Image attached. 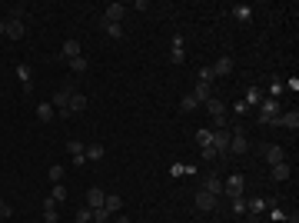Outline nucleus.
Wrapping results in <instances>:
<instances>
[{
    "mask_svg": "<svg viewBox=\"0 0 299 223\" xmlns=\"http://www.w3.org/2000/svg\"><path fill=\"white\" fill-rule=\"evenodd\" d=\"M230 134H233V130H226V127L213 130V140H210V147L216 150V157H219V160H230Z\"/></svg>",
    "mask_w": 299,
    "mask_h": 223,
    "instance_id": "nucleus-1",
    "label": "nucleus"
},
{
    "mask_svg": "<svg viewBox=\"0 0 299 223\" xmlns=\"http://www.w3.org/2000/svg\"><path fill=\"white\" fill-rule=\"evenodd\" d=\"M203 107H206V114H210V117H213V123H216V127H213V130H219V127H226V103H223V100H219V97H210V100H206V103H203Z\"/></svg>",
    "mask_w": 299,
    "mask_h": 223,
    "instance_id": "nucleus-2",
    "label": "nucleus"
},
{
    "mask_svg": "<svg viewBox=\"0 0 299 223\" xmlns=\"http://www.w3.org/2000/svg\"><path fill=\"white\" fill-rule=\"evenodd\" d=\"M70 94H73V87L53 90V100H50V107L57 110V117H70Z\"/></svg>",
    "mask_w": 299,
    "mask_h": 223,
    "instance_id": "nucleus-3",
    "label": "nucleus"
},
{
    "mask_svg": "<svg viewBox=\"0 0 299 223\" xmlns=\"http://www.w3.org/2000/svg\"><path fill=\"white\" fill-rule=\"evenodd\" d=\"M256 110H259V123H273L276 117L283 114L279 100H273V97H263V103H259V107H256Z\"/></svg>",
    "mask_w": 299,
    "mask_h": 223,
    "instance_id": "nucleus-4",
    "label": "nucleus"
},
{
    "mask_svg": "<svg viewBox=\"0 0 299 223\" xmlns=\"http://www.w3.org/2000/svg\"><path fill=\"white\" fill-rule=\"evenodd\" d=\"M243 190H246V177L243 173H233V177H226L223 180V197H243Z\"/></svg>",
    "mask_w": 299,
    "mask_h": 223,
    "instance_id": "nucleus-5",
    "label": "nucleus"
},
{
    "mask_svg": "<svg viewBox=\"0 0 299 223\" xmlns=\"http://www.w3.org/2000/svg\"><path fill=\"white\" fill-rule=\"evenodd\" d=\"M259 153H263V160H266L269 166H276V163H283V160H286V147H279V143H263L259 147Z\"/></svg>",
    "mask_w": 299,
    "mask_h": 223,
    "instance_id": "nucleus-6",
    "label": "nucleus"
},
{
    "mask_svg": "<svg viewBox=\"0 0 299 223\" xmlns=\"http://www.w3.org/2000/svg\"><path fill=\"white\" fill-rule=\"evenodd\" d=\"M246 150H249V140H246L243 127H236L230 134V157H239V153H246Z\"/></svg>",
    "mask_w": 299,
    "mask_h": 223,
    "instance_id": "nucleus-7",
    "label": "nucleus"
},
{
    "mask_svg": "<svg viewBox=\"0 0 299 223\" xmlns=\"http://www.w3.org/2000/svg\"><path fill=\"white\" fill-rule=\"evenodd\" d=\"M126 10H130L126 4H106V10H103V24H123Z\"/></svg>",
    "mask_w": 299,
    "mask_h": 223,
    "instance_id": "nucleus-8",
    "label": "nucleus"
},
{
    "mask_svg": "<svg viewBox=\"0 0 299 223\" xmlns=\"http://www.w3.org/2000/svg\"><path fill=\"white\" fill-rule=\"evenodd\" d=\"M193 203H196V210H199V213H210V210H216L219 197H213V193H206V190H196Z\"/></svg>",
    "mask_w": 299,
    "mask_h": 223,
    "instance_id": "nucleus-9",
    "label": "nucleus"
},
{
    "mask_svg": "<svg viewBox=\"0 0 299 223\" xmlns=\"http://www.w3.org/2000/svg\"><path fill=\"white\" fill-rule=\"evenodd\" d=\"M67 153H70V160H73V166H83V163H87V143L70 140L67 143Z\"/></svg>",
    "mask_w": 299,
    "mask_h": 223,
    "instance_id": "nucleus-10",
    "label": "nucleus"
},
{
    "mask_svg": "<svg viewBox=\"0 0 299 223\" xmlns=\"http://www.w3.org/2000/svg\"><path fill=\"white\" fill-rule=\"evenodd\" d=\"M27 33V24L24 20H17V17H7V27H4V37H10V40H20Z\"/></svg>",
    "mask_w": 299,
    "mask_h": 223,
    "instance_id": "nucleus-11",
    "label": "nucleus"
},
{
    "mask_svg": "<svg viewBox=\"0 0 299 223\" xmlns=\"http://www.w3.org/2000/svg\"><path fill=\"white\" fill-rule=\"evenodd\" d=\"M183 60H186V47H183V37L176 33L170 40V64H183Z\"/></svg>",
    "mask_w": 299,
    "mask_h": 223,
    "instance_id": "nucleus-12",
    "label": "nucleus"
},
{
    "mask_svg": "<svg viewBox=\"0 0 299 223\" xmlns=\"http://www.w3.org/2000/svg\"><path fill=\"white\" fill-rule=\"evenodd\" d=\"M269 127H286V130H293V134H296V130H299V114H296V110H289V114H279L273 123H269Z\"/></svg>",
    "mask_w": 299,
    "mask_h": 223,
    "instance_id": "nucleus-13",
    "label": "nucleus"
},
{
    "mask_svg": "<svg viewBox=\"0 0 299 223\" xmlns=\"http://www.w3.org/2000/svg\"><path fill=\"white\" fill-rule=\"evenodd\" d=\"M77 57H83V53H80V44H77L73 37L63 40V47H60V60H67V64H70V60H77Z\"/></svg>",
    "mask_w": 299,
    "mask_h": 223,
    "instance_id": "nucleus-14",
    "label": "nucleus"
},
{
    "mask_svg": "<svg viewBox=\"0 0 299 223\" xmlns=\"http://www.w3.org/2000/svg\"><path fill=\"white\" fill-rule=\"evenodd\" d=\"M210 70H213V77H230L233 73V57H230V53H223V57H219Z\"/></svg>",
    "mask_w": 299,
    "mask_h": 223,
    "instance_id": "nucleus-15",
    "label": "nucleus"
},
{
    "mask_svg": "<svg viewBox=\"0 0 299 223\" xmlns=\"http://www.w3.org/2000/svg\"><path fill=\"white\" fill-rule=\"evenodd\" d=\"M199 190L213 193V197H223V180H219L216 173H210V177H203V187H199Z\"/></svg>",
    "mask_w": 299,
    "mask_h": 223,
    "instance_id": "nucleus-16",
    "label": "nucleus"
},
{
    "mask_svg": "<svg viewBox=\"0 0 299 223\" xmlns=\"http://www.w3.org/2000/svg\"><path fill=\"white\" fill-rule=\"evenodd\" d=\"M87 107H90V100H87L83 94H77V90H73V94H70V117H73V114H83Z\"/></svg>",
    "mask_w": 299,
    "mask_h": 223,
    "instance_id": "nucleus-17",
    "label": "nucleus"
},
{
    "mask_svg": "<svg viewBox=\"0 0 299 223\" xmlns=\"http://www.w3.org/2000/svg\"><path fill=\"white\" fill-rule=\"evenodd\" d=\"M243 103H246L249 110H253V107H259V103H263V90H259V87H246V97H243Z\"/></svg>",
    "mask_w": 299,
    "mask_h": 223,
    "instance_id": "nucleus-18",
    "label": "nucleus"
},
{
    "mask_svg": "<svg viewBox=\"0 0 299 223\" xmlns=\"http://www.w3.org/2000/svg\"><path fill=\"white\" fill-rule=\"evenodd\" d=\"M103 197H106V193L100 190V187H90V190H87V207H90V210L103 207Z\"/></svg>",
    "mask_w": 299,
    "mask_h": 223,
    "instance_id": "nucleus-19",
    "label": "nucleus"
},
{
    "mask_svg": "<svg viewBox=\"0 0 299 223\" xmlns=\"http://www.w3.org/2000/svg\"><path fill=\"white\" fill-rule=\"evenodd\" d=\"M193 97L199 103H206L213 97V83H203V80H196V87H193Z\"/></svg>",
    "mask_w": 299,
    "mask_h": 223,
    "instance_id": "nucleus-20",
    "label": "nucleus"
},
{
    "mask_svg": "<svg viewBox=\"0 0 299 223\" xmlns=\"http://www.w3.org/2000/svg\"><path fill=\"white\" fill-rule=\"evenodd\" d=\"M103 210L113 217V213H120V210H123V200H120L117 193H110V197H103Z\"/></svg>",
    "mask_w": 299,
    "mask_h": 223,
    "instance_id": "nucleus-21",
    "label": "nucleus"
},
{
    "mask_svg": "<svg viewBox=\"0 0 299 223\" xmlns=\"http://www.w3.org/2000/svg\"><path fill=\"white\" fill-rule=\"evenodd\" d=\"M233 17H236L239 24H249V20H253V7H249V4H236V7H233Z\"/></svg>",
    "mask_w": 299,
    "mask_h": 223,
    "instance_id": "nucleus-22",
    "label": "nucleus"
},
{
    "mask_svg": "<svg viewBox=\"0 0 299 223\" xmlns=\"http://www.w3.org/2000/svg\"><path fill=\"white\" fill-rule=\"evenodd\" d=\"M273 170V180H289V173H293V166H289V160H283V163L269 166Z\"/></svg>",
    "mask_w": 299,
    "mask_h": 223,
    "instance_id": "nucleus-23",
    "label": "nucleus"
},
{
    "mask_svg": "<svg viewBox=\"0 0 299 223\" xmlns=\"http://www.w3.org/2000/svg\"><path fill=\"white\" fill-rule=\"evenodd\" d=\"M44 220L47 223H60V213H57V203H53V200H44Z\"/></svg>",
    "mask_w": 299,
    "mask_h": 223,
    "instance_id": "nucleus-24",
    "label": "nucleus"
},
{
    "mask_svg": "<svg viewBox=\"0 0 299 223\" xmlns=\"http://www.w3.org/2000/svg\"><path fill=\"white\" fill-rule=\"evenodd\" d=\"M53 114H57V110L50 107L47 100H44V103H37V120H40V123H50V120H53Z\"/></svg>",
    "mask_w": 299,
    "mask_h": 223,
    "instance_id": "nucleus-25",
    "label": "nucleus"
},
{
    "mask_svg": "<svg viewBox=\"0 0 299 223\" xmlns=\"http://www.w3.org/2000/svg\"><path fill=\"white\" fill-rule=\"evenodd\" d=\"M97 160H103V143H90L87 147V163H97Z\"/></svg>",
    "mask_w": 299,
    "mask_h": 223,
    "instance_id": "nucleus-26",
    "label": "nucleus"
},
{
    "mask_svg": "<svg viewBox=\"0 0 299 223\" xmlns=\"http://www.w3.org/2000/svg\"><path fill=\"white\" fill-rule=\"evenodd\" d=\"M103 30H106V37L123 40V24H103Z\"/></svg>",
    "mask_w": 299,
    "mask_h": 223,
    "instance_id": "nucleus-27",
    "label": "nucleus"
},
{
    "mask_svg": "<svg viewBox=\"0 0 299 223\" xmlns=\"http://www.w3.org/2000/svg\"><path fill=\"white\" fill-rule=\"evenodd\" d=\"M210 140H213V130L210 127H199L196 130V143H199V147H210Z\"/></svg>",
    "mask_w": 299,
    "mask_h": 223,
    "instance_id": "nucleus-28",
    "label": "nucleus"
},
{
    "mask_svg": "<svg viewBox=\"0 0 299 223\" xmlns=\"http://www.w3.org/2000/svg\"><path fill=\"white\" fill-rule=\"evenodd\" d=\"M50 200H53V203H63V200H67V187H63V183H53V193H50Z\"/></svg>",
    "mask_w": 299,
    "mask_h": 223,
    "instance_id": "nucleus-29",
    "label": "nucleus"
},
{
    "mask_svg": "<svg viewBox=\"0 0 299 223\" xmlns=\"http://www.w3.org/2000/svg\"><path fill=\"white\" fill-rule=\"evenodd\" d=\"M180 107H183V110H196V107H203V103H199L193 94H186V97H183V100H180Z\"/></svg>",
    "mask_w": 299,
    "mask_h": 223,
    "instance_id": "nucleus-30",
    "label": "nucleus"
},
{
    "mask_svg": "<svg viewBox=\"0 0 299 223\" xmlns=\"http://www.w3.org/2000/svg\"><path fill=\"white\" fill-rule=\"evenodd\" d=\"M279 94H286V87H283V80H273V83H269V97L279 100Z\"/></svg>",
    "mask_w": 299,
    "mask_h": 223,
    "instance_id": "nucleus-31",
    "label": "nucleus"
},
{
    "mask_svg": "<svg viewBox=\"0 0 299 223\" xmlns=\"http://www.w3.org/2000/svg\"><path fill=\"white\" fill-rule=\"evenodd\" d=\"M94 220V210H90V207H80V210H77V223H90Z\"/></svg>",
    "mask_w": 299,
    "mask_h": 223,
    "instance_id": "nucleus-32",
    "label": "nucleus"
},
{
    "mask_svg": "<svg viewBox=\"0 0 299 223\" xmlns=\"http://www.w3.org/2000/svg\"><path fill=\"white\" fill-rule=\"evenodd\" d=\"M50 183H63V166H50Z\"/></svg>",
    "mask_w": 299,
    "mask_h": 223,
    "instance_id": "nucleus-33",
    "label": "nucleus"
},
{
    "mask_svg": "<svg viewBox=\"0 0 299 223\" xmlns=\"http://www.w3.org/2000/svg\"><path fill=\"white\" fill-rule=\"evenodd\" d=\"M230 207H233V213H246V200H243V197H233Z\"/></svg>",
    "mask_w": 299,
    "mask_h": 223,
    "instance_id": "nucleus-34",
    "label": "nucleus"
},
{
    "mask_svg": "<svg viewBox=\"0 0 299 223\" xmlns=\"http://www.w3.org/2000/svg\"><path fill=\"white\" fill-rule=\"evenodd\" d=\"M70 70H73V73H83V70H87V60H83V57L70 60Z\"/></svg>",
    "mask_w": 299,
    "mask_h": 223,
    "instance_id": "nucleus-35",
    "label": "nucleus"
},
{
    "mask_svg": "<svg viewBox=\"0 0 299 223\" xmlns=\"http://www.w3.org/2000/svg\"><path fill=\"white\" fill-rule=\"evenodd\" d=\"M94 223H110V213H106L103 207H97V210H94Z\"/></svg>",
    "mask_w": 299,
    "mask_h": 223,
    "instance_id": "nucleus-36",
    "label": "nucleus"
},
{
    "mask_svg": "<svg viewBox=\"0 0 299 223\" xmlns=\"http://www.w3.org/2000/svg\"><path fill=\"white\" fill-rule=\"evenodd\" d=\"M0 217H4V220H7V217H13V207H10V203H7V200H4V197H0Z\"/></svg>",
    "mask_w": 299,
    "mask_h": 223,
    "instance_id": "nucleus-37",
    "label": "nucleus"
},
{
    "mask_svg": "<svg viewBox=\"0 0 299 223\" xmlns=\"http://www.w3.org/2000/svg\"><path fill=\"white\" fill-rule=\"evenodd\" d=\"M199 157L210 163V160H216V150H213V147H199Z\"/></svg>",
    "mask_w": 299,
    "mask_h": 223,
    "instance_id": "nucleus-38",
    "label": "nucleus"
},
{
    "mask_svg": "<svg viewBox=\"0 0 299 223\" xmlns=\"http://www.w3.org/2000/svg\"><path fill=\"white\" fill-rule=\"evenodd\" d=\"M170 173H173V177H183V173H190V166H183V163H173V166H170Z\"/></svg>",
    "mask_w": 299,
    "mask_h": 223,
    "instance_id": "nucleus-39",
    "label": "nucleus"
},
{
    "mask_svg": "<svg viewBox=\"0 0 299 223\" xmlns=\"http://www.w3.org/2000/svg\"><path fill=\"white\" fill-rule=\"evenodd\" d=\"M199 80H203V83H213L216 77H213V70H210V67H203V70H199Z\"/></svg>",
    "mask_w": 299,
    "mask_h": 223,
    "instance_id": "nucleus-40",
    "label": "nucleus"
},
{
    "mask_svg": "<svg viewBox=\"0 0 299 223\" xmlns=\"http://www.w3.org/2000/svg\"><path fill=\"white\" fill-rule=\"evenodd\" d=\"M233 110H236V117H246V114H249V107H246L243 100H236V107H233Z\"/></svg>",
    "mask_w": 299,
    "mask_h": 223,
    "instance_id": "nucleus-41",
    "label": "nucleus"
},
{
    "mask_svg": "<svg viewBox=\"0 0 299 223\" xmlns=\"http://www.w3.org/2000/svg\"><path fill=\"white\" fill-rule=\"evenodd\" d=\"M269 217H273V223H276V220H286V213H283L279 207H273V210H269Z\"/></svg>",
    "mask_w": 299,
    "mask_h": 223,
    "instance_id": "nucleus-42",
    "label": "nucleus"
},
{
    "mask_svg": "<svg viewBox=\"0 0 299 223\" xmlns=\"http://www.w3.org/2000/svg\"><path fill=\"white\" fill-rule=\"evenodd\" d=\"M283 87H286V90H299V77H289V80L283 83Z\"/></svg>",
    "mask_w": 299,
    "mask_h": 223,
    "instance_id": "nucleus-43",
    "label": "nucleus"
},
{
    "mask_svg": "<svg viewBox=\"0 0 299 223\" xmlns=\"http://www.w3.org/2000/svg\"><path fill=\"white\" fill-rule=\"evenodd\" d=\"M113 223H130V220H126V217H123V213H117V220H113Z\"/></svg>",
    "mask_w": 299,
    "mask_h": 223,
    "instance_id": "nucleus-44",
    "label": "nucleus"
},
{
    "mask_svg": "<svg viewBox=\"0 0 299 223\" xmlns=\"http://www.w3.org/2000/svg\"><path fill=\"white\" fill-rule=\"evenodd\" d=\"M276 223H296V217H286V220H276Z\"/></svg>",
    "mask_w": 299,
    "mask_h": 223,
    "instance_id": "nucleus-45",
    "label": "nucleus"
},
{
    "mask_svg": "<svg viewBox=\"0 0 299 223\" xmlns=\"http://www.w3.org/2000/svg\"><path fill=\"white\" fill-rule=\"evenodd\" d=\"M246 223H263V220H259V217H249V220H246Z\"/></svg>",
    "mask_w": 299,
    "mask_h": 223,
    "instance_id": "nucleus-46",
    "label": "nucleus"
},
{
    "mask_svg": "<svg viewBox=\"0 0 299 223\" xmlns=\"http://www.w3.org/2000/svg\"><path fill=\"white\" fill-rule=\"evenodd\" d=\"M4 27H7V20H0V37H4Z\"/></svg>",
    "mask_w": 299,
    "mask_h": 223,
    "instance_id": "nucleus-47",
    "label": "nucleus"
},
{
    "mask_svg": "<svg viewBox=\"0 0 299 223\" xmlns=\"http://www.w3.org/2000/svg\"><path fill=\"white\" fill-rule=\"evenodd\" d=\"M0 220H4V217H0Z\"/></svg>",
    "mask_w": 299,
    "mask_h": 223,
    "instance_id": "nucleus-48",
    "label": "nucleus"
}]
</instances>
